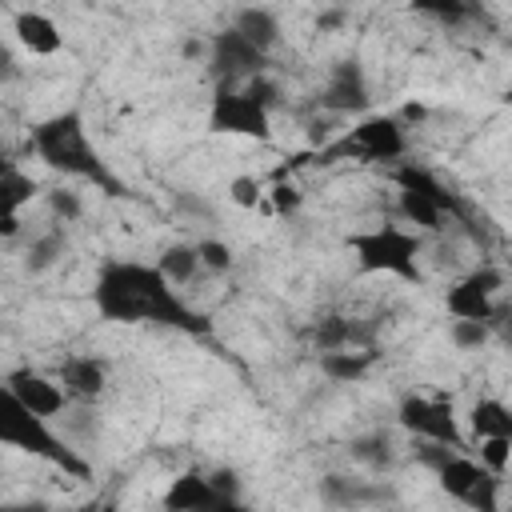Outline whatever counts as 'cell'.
<instances>
[{
	"label": "cell",
	"mask_w": 512,
	"mask_h": 512,
	"mask_svg": "<svg viewBox=\"0 0 512 512\" xmlns=\"http://www.w3.org/2000/svg\"><path fill=\"white\" fill-rule=\"evenodd\" d=\"M232 28H236L244 40H252L260 52H272V44L280 40V20H276L272 8H240Z\"/></svg>",
	"instance_id": "obj_18"
},
{
	"label": "cell",
	"mask_w": 512,
	"mask_h": 512,
	"mask_svg": "<svg viewBox=\"0 0 512 512\" xmlns=\"http://www.w3.org/2000/svg\"><path fill=\"white\" fill-rule=\"evenodd\" d=\"M108 384V368L96 356H68L60 360V388L72 400H96Z\"/></svg>",
	"instance_id": "obj_15"
},
{
	"label": "cell",
	"mask_w": 512,
	"mask_h": 512,
	"mask_svg": "<svg viewBox=\"0 0 512 512\" xmlns=\"http://www.w3.org/2000/svg\"><path fill=\"white\" fill-rule=\"evenodd\" d=\"M4 392L16 396V400H20L32 416H40V420L64 412V404H68V392H64L60 384H52V380H44V376H36V372H28V368L8 372V376H4Z\"/></svg>",
	"instance_id": "obj_11"
},
{
	"label": "cell",
	"mask_w": 512,
	"mask_h": 512,
	"mask_svg": "<svg viewBox=\"0 0 512 512\" xmlns=\"http://www.w3.org/2000/svg\"><path fill=\"white\" fill-rule=\"evenodd\" d=\"M48 212L56 216V220H64V224H72V220H80L84 216V204H80V196L76 192H68V188H48Z\"/></svg>",
	"instance_id": "obj_30"
},
{
	"label": "cell",
	"mask_w": 512,
	"mask_h": 512,
	"mask_svg": "<svg viewBox=\"0 0 512 512\" xmlns=\"http://www.w3.org/2000/svg\"><path fill=\"white\" fill-rule=\"evenodd\" d=\"M32 148H36V156L52 172L80 176V180L100 184L108 196H124V184L108 172V164L100 160V152L88 144V132H84V116L80 112L68 108V112H56V116L40 120L32 128Z\"/></svg>",
	"instance_id": "obj_2"
},
{
	"label": "cell",
	"mask_w": 512,
	"mask_h": 512,
	"mask_svg": "<svg viewBox=\"0 0 512 512\" xmlns=\"http://www.w3.org/2000/svg\"><path fill=\"white\" fill-rule=\"evenodd\" d=\"M472 512H504L500 508V476H492V472H484V480L468 492V500H464Z\"/></svg>",
	"instance_id": "obj_29"
},
{
	"label": "cell",
	"mask_w": 512,
	"mask_h": 512,
	"mask_svg": "<svg viewBox=\"0 0 512 512\" xmlns=\"http://www.w3.org/2000/svg\"><path fill=\"white\" fill-rule=\"evenodd\" d=\"M368 104H372V96H368L360 60H336L328 72V84L320 92V108L336 112V116H352V112H364Z\"/></svg>",
	"instance_id": "obj_10"
},
{
	"label": "cell",
	"mask_w": 512,
	"mask_h": 512,
	"mask_svg": "<svg viewBox=\"0 0 512 512\" xmlns=\"http://www.w3.org/2000/svg\"><path fill=\"white\" fill-rule=\"evenodd\" d=\"M92 304L112 324H160L188 336H212L208 312L184 304L172 280L156 264L136 260H104L96 272Z\"/></svg>",
	"instance_id": "obj_1"
},
{
	"label": "cell",
	"mask_w": 512,
	"mask_h": 512,
	"mask_svg": "<svg viewBox=\"0 0 512 512\" xmlns=\"http://www.w3.org/2000/svg\"><path fill=\"white\" fill-rule=\"evenodd\" d=\"M64 248H68V240H64V232H60V228L40 232V236L32 240L28 256H24V268H28V272H48V268L64 256Z\"/></svg>",
	"instance_id": "obj_24"
},
{
	"label": "cell",
	"mask_w": 512,
	"mask_h": 512,
	"mask_svg": "<svg viewBox=\"0 0 512 512\" xmlns=\"http://www.w3.org/2000/svg\"><path fill=\"white\" fill-rule=\"evenodd\" d=\"M208 128L224 132V136L268 140L272 136V112L260 108L244 88H216L212 108H208Z\"/></svg>",
	"instance_id": "obj_8"
},
{
	"label": "cell",
	"mask_w": 512,
	"mask_h": 512,
	"mask_svg": "<svg viewBox=\"0 0 512 512\" xmlns=\"http://www.w3.org/2000/svg\"><path fill=\"white\" fill-rule=\"evenodd\" d=\"M396 420L404 432L420 436V440H432V444H444L452 452L464 448V432L456 424V412H452V400H428V396H404L400 408H396Z\"/></svg>",
	"instance_id": "obj_7"
},
{
	"label": "cell",
	"mask_w": 512,
	"mask_h": 512,
	"mask_svg": "<svg viewBox=\"0 0 512 512\" xmlns=\"http://www.w3.org/2000/svg\"><path fill=\"white\" fill-rule=\"evenodd\" d=\"M12 32H16V40H20L32 56H56V52L64 48V36H60L56 20H52V16H44V12H32V8L16 12Z\"/></svg>",
	"instance_id": "obj_16"
},
{
	"label": "cell",
	"mask_w": 512,
	"mask_h": 512,
	"mask_svg": "<svg viewBox=\"0 0 512 512\" xmlns=\"http://www.w3.org/2000/svg\"><path fill=\"white\" fill-rule=\"evenodd\" d=\"M372 360H376V348H368V352H356V348L352 352H320V372L336 384H352L372 368Z\"/></svg>",
	"instance_id": "obj_21"
},
{
	"label": "cell",
	"mask_w": 512,
	"mask_h": 512,
	"mask_svg": "<svg viewBox=\"0 0 512 512\" xmlns=\"http://www.w3.org/2000/svg\"><path fill=\"white\" fill-rule=\"evenodd\" d=\"M208 72H212L216 88H236L240 80L248 84L252 76L268 72V52H260L236 28H224L208 40Z\"/></svg>",
	"instance_id": "obj_6"
},
{
	"label": "cell",
	"mask_w": 512,
	"mask_h": 512,
	"mask_svg": "<svg viewBox=\"0 0 512 512\" xmlns=\"http://www.w3.org/2000/svg\"><path fill=\"white\" fill-rule=\"evenodd\" d=\"M196 252H200V264H204L208 272H228V268H232V248H228L224 240H200Z\"/></svg>",
	"instance_id": "obj_33"
},
{
	"label": "cell",
	"mask_w": 512,
	"mask_h": 512,
	"mask_svg": "<svg viewBox=\"0 0 512 512\" xmlns=\"http://www.w3.org/2000/svg\"><path fill=\"white\" fill-rule=\"evenodd\" d=\"M408 148L404 128L396 116H368L356 128H348L344 136L328 140L316 152V164H336V160H364V164H384V160H400Z\"/></svg>",
	"instance_id": "obj_4"
},
{
	"label": "cell",
	"mask_w": 512,
	"mask_h": 512,
	"mask_svg": "<svg viewBox=\"0 0 512 512\" xmlns=\"http://www.w3.org/2000/svg\"><path fill=\"white\" fill-rule=\"evenodd\" d=\"M452 456H456L452 448H444V444H432V440H424V448H416V460H420L424 468H432V472H440V468H444Z\"/></svg>",
	"instance_id": "obj_36"
},
{
	"label": "cell",
	"mask_w": 512,
	"mask_h": 512,
	"mask_svg": "<svg viewBox=\"0 0 512 512\" xmlns=\"http://www.w3.org/2000/svg\"><path fill=\"white\" fill-rule=\"evenodd\" d=\"M20 232V216H0V236H16Z\"/></svg>",
	"instance_id": "obj_44"
},
{
	"label": "cell",
	"mask_w": 512,
	"mask_h": 512,
	"mask_svg": "<svg viewBox=\"0 0 512 512\" xmlns=\"http://www.w3.org/2000/svg\"><path fill=\"white\" fill-rule=\"evenodd\" d=\"M348 456L356 464H368V468H388L392 464V440L384 432H364L348 444Z\"/></svg>",
	"instance_id": "obj_25"
},
{
	"label": "cell",
	"mask_w": 512,
	"mask_h": 512,
	"mask_svg": "<svg viewBox=\"0 0 512 512\" xmlns=\"http://www.w3.org/2000/svg\"><path fill=\"white\" fill-rule=\"evenodd\" d=\"M468 424H472L476 440H488V436L512 440V408L500 404V400H476L472 412H468Z\"/></svg>",
	"instance_id": "obj_19"
},
{
	"label": "cell",
	"mask_w": 512,
	"mask_h": 512,
	"mask_svg": "<svg viewBox=\"0 0 512 512\" xmlns=\"http://www.w3.org/2000/svg\"><path fill=\"white\" fill-rule=\"evenodd\" d=\"M0 512H52L48 504H40V500H28V504H4Z\"/></svg>",
	"instance_id": "obj_41"
},
{
	"label": "cell",
	"mask_w": 512,
	"mask_h": 512,
	"mask_svg": "<svg viewBox=\"0 0 512 512\" xmlns=\"http://www.w3.org/2000/svg\"><path fill=\"white\" fill-rule=\"evenodd\" d=\"M392 180H396V188H400V192H416V196L432 200L444 216H452V220H460V224H472V220H468L464 200H460L444 180H436L428 168H420V164H400V168L392 172Z\"/></svg>",
	"instance_id": "obj_12"
},
{
	"label": "cell",
	"mask_w": 512,
	"mask_h": 512,
	"mask_svg": "<svg viewBox=\"0 0 512 512\" xmlns=\"http://www.w3.org/2000/svg\"><path fill=\"white\" fill-rule=\"evenodd\" d=\"M320 500L328 508H340V512H356V508H376V504H388L396 500L392 488L384 484H368V480H356V476H340V472H328L320 480Z\"/></svg>",
	"instance_id": "obj_13"
},
{
	"label": "cell",
	"mask_w": 512,
	"mask_h": 512,
	"mask_svg": "<svg viewBox=\"0 0 512 512\" xmlns=\"http://www.w3.org/2000/svg\"><path fill=\"white\" fill-rule=\"evenodd\" d=\"M504 512H512V508H504Z\"/></svg>",
	"instance_id": "obj_46"
},
{
	"label": "cell",
	"mask_w": 512,
	"mask_h": 512,
	"mask_svg": "<svg viewBox=\"0 0 512 512\" xmlns=\"http://www.w3.org/2000/svg\"><path fill=\"white\" fill-rule=\"evenodd\" d=\"M412 8L432 16V20H440V24H448V28H460L464 20H480V8L464 4V0H416Z\"/></svg>",
	"instance_id": "obj_26"
},
{
	"label": "cell",
	"mask_w": 512,
	"mask_h": 512,
	"mask_svg": "<svg viewBox=\"0 0 512 512\" xmlns=\"http://www.w3.org/2000/svg\"><path fill=\"white\" fill-rule=\"evenodd\" d=\"M400 216H404L408 224L424 228V232H440V228H444V212H440L432 200L416 196V192H400Z\"/></svg>",
	"instance_id": "obj_27"
},
{
	"label": "cell",
	"mask_w": 512,
	"mask_h": 512,
	"mask_svg": "<svg viewBox=\"0 0 512 512\" xmlns=\"http://www.w3.org/2000/svg\"><path fill=\"white\" fill-rule=\"evenodd\" d=\"M180 208H184V212H196V216H208V204H204V200H196V196H192V200H188V196H180Z\"/></svg>",
	"instance_id": "obj_43"
},
{
	"label": "cell",
	"mask_w": 512,
	"mask_h": 512,
	"mask_svg": "<svg viewBox=\"0 0 512 512\" xmlns=\"http://www.w3.org/2000/svg\"><path fill=\"white\" fill-rule=\"evenodd\" d=\"M316 352H368L372 348V324L348 320V316H324L312 324Z\"/></svg>",
	"instance_id": "obj_14"
},
{
	"label": "cell",
	"mask_w": 512,
	"mask_h": 512,
	"mask_svg": "<svg viewBox=\"0 0 512 512\" xmlns=\"http://www.w3.org/2000/svg\"><path fill=\"white\" fill-rule=\"evenodd\" d=\"M244 92H248V96H252V100L260 104V108H268V112H272V108L280 104V84H276V80H272L268 72H260V76H252V80L244 84Z\"/></svg>",
	"instance_id": "obj_34"
},
{
	"label": "cell",
	"mask_w": 512,
	"mask_h": 512,
	"mask_svg": "<svg viewBox=\"0 0 512 512\" xmlns=\"http://www.w3.org/2000/svg\"><path fill=\"white\" fill-rule=\"evenodd\" d=\"M480 464H484L492 476H504V468L512 464V440H504V436L480 440Z\"/></svg>",
	"instance_id": "obj_28"
},
{
	"label": "cell",
	"mask_w": 512,
	"mask_h": 512,
	"mask_svg": "<svg viewBox=\"0 0 512 512\" xmlns=\"http://www.w3.org/2000/svg\"><path fill=\"white\" fill-rule=\"evenodd\" d=\"M208 480H212V488H216L220 496H232V500H240V476H236L232 468H216Z\"/></svg>",
	"instance_id": "obj_37"
},
{
	"label": "cell",
	"mask_w": 512,
	"mask_h": 512,
	"mask_svg": "<svg viewBox=\"0 0 512 512\" xmlns=\"http://www.w3.org/2000/svg\"><path fill=\"white\" fill-rule=\"evenodd\" d=\"M0 440L8 444V448H20V452H28V456H40L44 464H52V468H60L64 476H76V480H88L92 476V468H88V460L76 452V448H68L40 416H32L16 396H0Z\"/></svg>",
	"instance_id": "obj_3"
},
{
	"label": "cell",
	"mask_w": 512,
	"mask_h": 512,
	"mask_svg": "<svg viewBox=\"0 0 512 512\" xmlns=\"http://www.w3.org/2000/svg\"><path fill=\"white\" fill-rule=\"evenodd\" d=\"M400 116H404L408 124H416V120H424V116H428V108H424V104H404V112H400Z\"/></svg>",
	"instance_id": "obj_42"
},
{
	"label": "cell",
	"mask_w": 512,
	"mask_h": 512,
	"mask_svg": "<svg viewBox=\"0 0 512 512\" xmlns=\"http://www.w3.org/2000/svg\"><path fill=\"white\" fill-rule=\"evenodd\" d=\"M32 196H36L32 176H24V172L8 160L4 172H0V216H20V208H24Z\"/></svg>",
	"instance_id": "obj_22"
},
{
	"label": "cell",
	"mask_w": 512,
	"mask_h": 512,
	"mask_svg": "<svg viewBox=\"0 0 512 512\" xmlns=\"http://www.w3.org/2000/svg\"><path fill=\"white\" fill-rule=\"evenodd\" d=\"M156 268L172 280V284H192L196 276H200V252H196V244H172V248H164L160 252V260H156Z\"/></svg>",
	"instance_id": "obj_23"
},
{
	"label": "cell",
	"mask_w": 512,
	"mask_h": 512,
	"mask_svg": "<svg viewBox=\"0 0 512 512\" xmlns=\"http://www.w3.org/2000/svg\"><path fill=\"white\" fill-rule=\"evenodd\" d=\"M228 200L240 204V208H256V204L264 200V184H260L256 176H236V180L228 184Z\"/></svg>",
	"instance_id": "obj_32"
},
{
	"label": "cell",
	"mask_w": 512,
	"mask_h": 512,
	"mask_svg": "<svg viewBox=\"0 0 512 512\" xmlns=\"http://www.w3.org/2000/svg\"><path fill=\"white\" fill-rule=\"evenodd\" d=\"M208 512H252V508H248L244 500H232V496H220V500H216V504H212Z\"/></svg>",
	"instance_id": "obj_39"
},
{
	"label": "cell",
	"mask_w": 512,
	"mask_h": 512,
	"mask_svg": "<svg viewBox=\"0 0 512 512\" xmlns=\"http://www.w3.org/2000/svg\"><path fill=\"white\" fill-rule=\"evenodd\" d=\"M348 24V12L344 8H324L320 16H316V28L320 32H336V28H344Z\"/></svg>",
	"instance_id": "obj_38"
},
{
	"label": "cell",
	"mask_w": 512,
	"mask_h": 512,
	"mask_svg": "<svg viewBox=\"0 0 512 512\" xmlns=\"http://www.w3.org/2000/svg\"><path fill=\"white\" fill-rule=\"evenodd\" d=\"M268 196H272V208H276L280 216H292V212L300 208V192H296V188H292L288 180H276Z\"/></svg>",
	"instance_id": "obj_35"
},
{
	"label": "cell",
	"mask_w": 512,
	"mask_h": 512,
	"mask_svg": "<svg viewBox=\"0 0 512 512\" xmlns=\"http://www.w3.org/2000/svg\"><path fill=\"white\" fill-rule=\"evenodd\" d=\"M348 248L356 252V264L360 272H388L396 280H408V284H420V240L396 224H384V228H372V232H356L348 236Z\"/></svg>",
	"instance_id": "obj_5"
},
{
	"label": "cell",
	"mask_w": 512,
	"mask_h": 512,
	"mask_svg": "<svg viewBox=\"0 0 512 512\" xmlns=\"http://www.w3.org/2000/svg\"><path fill=\"white\" fill-rule=\"evenodd\" d=\"M504 104H512V80H508V88H504V96H500Z\"/></svg>",
	"instance_id": "obj_45"
},
{
	"label": "cell",
	"mask_w": 512,
	"mask_h": 512,
	"mask_svg": "<svg viewBox=\"0 0 512 512\" xmlns=\"http://www.w3.org/2000/svg\"><path fill=\"white\" fill-rule=\"evenodd\" d=\"M220 500V492L212 488L208 476L200 472H180L168 492H164V512H208Z\"/></svg>",
	"instance_id": "obj_17"
},
{
	"label": "cell",
	"mask_w": 512,
	"mask_h": 512,
	"mask_svg": "<svg viewBox=\"0 0 512 512\" xmlns=\"http://www.w3.org/2000/svg\"><path fill=\"white\" fill-rule=\"evenodd\" d=\"M188 60H200V56H208V44L204 40H184V48H180Z\"/></svg>",
	"instance_id": "obj_40"
},
{
	"label": "cell",
	"mask_w": 512,
	"mask_h": 512,
	"mask_svg": "<svg viewBox=\"0 0 512 512\" xmlns=\"http://www.w3.org/2000/svg\"><path fill=\"white\" fill-rule=\"evenodd\" d=\"M488 336H492V328H488V324H480V320H452V344H456V348H464V352L484 348V344H488Z\"/></svg>",
	"instance_id": "obj_31"
},
{
	"label": "cell",
	"mask_w": 512,
	"mask_h": 512,
	"mask_svg": "<svg viewBox=\"0 0 512 512\" xmlns=\"http://www.w3.org/2000/svg\"><path fill=\"white\" fill-rule=\"evenodd\" d=\"M484 472H488L484 464H476V460H468V456H460V452H456V456H452V460H448V464L436 472V480H440V488H444L448 496L468 500V492H472V488L484 480Z\"/></svg>",
	"instance_id": "obj_20"
},
{
	"label": "cell",
	"mask_w": 512,
	"mask_h": 512,
	"mask_svg": "<svg viewBox=\"0 0 512 512\" xmlns=\"http://www.w3.org/2000/svg\"><path fill=\"white\" fill-rule=\"evenodd\" d=\"M496 288H504V272L496 264H480L472 268L464 280H456L444 296L448 312L456 320H480V324H492L496 320V308H492V296Z\"/></svg>",
	"instance_id": "obj_9"
}]
</instances>
